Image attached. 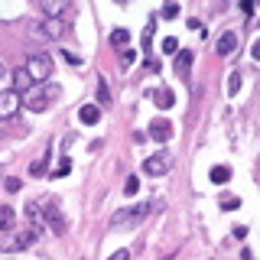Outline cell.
<instances>
[{"label": "cell", "mask_w": 260, "mask_h": 260, "mask_svg": "<svg viewBox=\"0 0 260 260\" xmlns=\"http://www.w3.org/2000/svg\"><path fill=\"white\" fill-rule=\"evenodd\" d=\"M52 98H59V85H32L26 94H23V108H29V111H36V114H43L49 104H52Z\"/></svg>", "instance_id": "cell-1"}, {"label": "cell", "mask_w": 260, "mask_h": 260, "mask_svg": "<svg viewBox=\"0 0 260 260\" xmlns=\"http://www.w3.org/2000/svg\"><path fill=\"white\" fill-rule=\"evenodd\" d=\"M39 231H43V228L32 224V228H23V231L10 234V238H0V250H4V254H16V250H26V247H32V244H36Z\"/></svg>", "instance_id": "cell-2"}, {"label": "cell", "mask_w": 260, "mask_h": 260, "mask_svg": "<svg viewBox=\"0 0 260 260\" xmlns=\"http://www.w3.org/2000/svg\"><path fill=\"white\" fill-rule=\"evenodd\" d=\"M26 72L32 85H46V78L52 75V59L49 55H32V59H26Z\"/></svg>", "instance_id": "cell-3"}, {"label": "cell", "mask_w": 260, "mask_h": 260, "mask_svg": "<svg viewBox=\"0 0 260 260\" xmlns=\"http://www.w3.org/2000/svg\"><path fill=\"white\" fill-rule=\"evenodd\" d=\"M20 108H23V94L16 91V88H4V91H0V120L16 117Z\"/></svg>", "instance_id": "cell-4"}, {"label": "cell", "mask_w": 260, "mask_h": 260, "mask_svg": "<svg viewBox=\"0 0 260 260\" xmlns=\"http://www.w3.org/2000/svg\"><path fill=\"white\" fill-rule=\"evenodd\" d=\"M146 211H150V205H134V208H120L117 215L111 218V224H114V228H124V224H137V221H143V218H146Z\"/></svg>", "instance_id": "cell-5"}, {"label": "cell", "mask_w": 260, "mask_h": 260, "mask_svg": "<svg viewBox=\"0 0 260 260\" xmlns=\"http://www.w3.org/2000/svg\"><path fill=\"white\" fill-rule=\"evenodd\" d=\"M169 169H173V156H169V153H153L150 159H143L146 176H166Z\"/></svg>", "instance_id": "cell-6"}, {"label": "cell", "mask_w": 260, "mask_h": 260, "mask_svg": "<svg viewBox=\"0 0 260 260\" xmlns=\"http://www.w3.org/2000/svg\"><path fill=\"white\" fill-rule=\"evenodd\" d=\"M146 137H153V140H156V143H166L169 137H173V124H169L166 117H153L150 130H146Z\"/></svg>", "instance_id": "cell-7"}, {"label": "cell", "mask_w": 260, "mask_h": 260, "mask_svg": "<svg viewBox=\"0 0 260 260\" xmlns=\"http://www.w3.org/2000/svg\"><path fill=\"white\" fill-rule=\"evenodd\" d=\"M36 29H43V39H62V32H65V20H52V16H46V20L39 23Z\"/></svg>", "instance_id": "cell-8"}, {"label": "cell", "mask_w": 260, "mask_h": 260, "mask_svg": "<svg viewBox=\"0 0 260 260\" xmlns=\"http://www.w3.org/2000/svg\"><path fill=\"white\" fill-rule=\"evenodd\" d=\"M234 49H238V32H234V29H224L221 36H218V52H221V55H231Z\"/></svg>", "instance_id": "cell-9"}, {"label": "cell", "mask_w": 260, "mask_h": 260, "mask_svg": "<svg viewBox=\"0 0 260 260\" xmlns=\"http://www.w3.org/2000/svg\"><path fill=\"white\" fill-rule=\"evenodd\" d=\"M78 120H81V124H88V127H94L98 120H101V108H98V104H85V108L78 111Z\"/></svg>", "instance_id": "cell-10"}, {"label": "cell", "mask_w": 260, "mask_h": 260, "mask_svg": "<svg viewBox=\"0 0 260 260\" xmlns=\"http://www.w3.org/2000/svg\"><path fill=\"white\" fill-rule=\"evenodd\" d=\"M13 85H16V91H20V94H26L29 88H32L29 72H26V69H16V72H13Z\"/></svg>", "instance_id": "cell-11"}, {"label": "cell", "mask_w": 260, "mask_h": 260, "mask_svg": "<svg viewBox=\"0 0 260 260\" xmlns=\"http://www.w3.org/2000/svg\"><path fill=\"white\" fill-rule=\"evenodd\" d=\"M43 10H46V16H52V20H62V13H65V0H46Z\"/></svg>", "instance_id": "cell-12"}, {"label": "cell", "mask_w": 260, "mask_h": 260, "mask_svg": "<svg viewBox=\"0 0 260 260\" xmlns=\"http://www.w3.org/2000/svg\"><path fill=\"white\" fill-rule=\"evenodd\" d=\"M13 224H16V211L7 208V205H0V231H10Z\"/></svg>", "instance_id": "cell-13"}, {"label": "cell", "mask_w": 260, "mask_h": 260, "mask_svg": "<svg viewBox=\"0 0 260 260\" xmlns=\"http://www.w3.org/2000/svg\"><path fill=\"white\" fill-rule=\"evenodd\" d=\"M189 65H192V52H176V72L179 75H185V72H189Z\"/></svg>", "instance_id": "cell-14"}, {"label": "cell", "mask_w": 260, "mask_h": 260, "mask_svg": "<svg viewBox=\"0 0 260 260\" xmlns=\"http://www.w3.org/2000/svg\"><path fill=\"white\" fill-rule=\"evenodd\" d=\"M228 179H231V169H228V166H215V169H211V182H215V185H224Z\"/></svg>", "instance_id": "cell-15"}, {"label": "cell", "mask_w": 260, "mask_h": 260, "mask_svg": "<svg viewBox=\"0 0 260 260\" xmlns=\"http://www.w3.org/2000/svg\"><path fill=\"white\" fill-rule=\"evenodd\" d=\"M46 221L52 224L55 231H62V228H65V221H62V215H59V208H55V205H49V211H46Z\"/></svg>", "instance_id": "cell-16"}, {"label": "cell", "mask_w": 260, "mask_h": 260, "mask_svg": "<svg viewBox=\"0 0 260 260\" xmlns=\"http://www.w3.org/2000/svg\"><path fill=\"white\" fill-rule=\"evenodd\" d=\"M127 43H130V29H114V32H111V46L124 49Z\"/></svg>", "instance_id": "cell-17"}, {"label": "cell", "mask_w": 260, "mask_h": 260, "mask_svg": "<svg viewBox=\"0 0 260 260\" xmlns=\"http://www.w3.org/2000/svg\"><path fill=\"white\" fill-rule=\"evenodd\" d=\"M173 101H176V98H173L169 88H159V91H156V108H173Z\"/></svg>", "instance_id": "cell-18"}, {"label": "cell", "mask_w": 260, "mask_h": 260, "mask_svg": "<svg viewBox=\"0 0 260 260\" xmlns=\"http://www.w3.org/2000/svg\"><path fill=\"white\" fill-rule=\"evenodd\" d=\"M221 208H224V211H238V208H241V199H238V195H228V192H224V195H221Z\"/></svg>", "instance_id": "cell-19"}, {"label": "cell", "mask_w": 260, "mask_h": 260, "mask_svg": "<svg viewBox=\"0 0 260 260\" xmlns=\"http://www.w3.org/2000/svg\"><path fill=\"white\" fill-rule=\"evenodd\" d=\"M137 189H140V179H137V176H127L124 179V195L130 199V195H137Z\"/></svg>", "instance_id": "cell-20"}, {"label": "cell", "mask_w": 260, "mask_h": 260, "mask_svg": "<svg viewBox=\"0 0 260 260\" xmlns=\"http://www.w3.org/2000/svg\"><path fill=\"white\" fill-rule=\"evenodd\" d=\"M46 169H49V159L43 156V159H36V162L29 166V173H32V176H46Z\"/></svg>", "instance_id": "cell-21"}, {"label": "cell", "mask_w": 260, "mask_h": 260, "mask_svg": "<svg viewBox=\"0 0 260 260\" xmlns=\"http://www.w3.org/2000/svg\"><path fill=\"white\" fill-rule=\"evenodd\" d=\"M98 101H101L104 108H108V104H111V91H108V85H104V81H101V85H98Z\"/></svg>", "instance_id": "cell-22"}, {"label": "cell", "mask_w": 260, "mask_h": 260, "mask_svg": "<svg viewBox=\"0 0 260 260\" xmlns=\"http://www.w3.org/2000/svg\"><path fill=\"white\" fill-rule=\"evenodd\" d=\"M162 52H179V39L166 36V39H162Z\"/></svg>", "instance_id": "cell-23"}, {"label": "cell", "mask_w": 260, "mask_h": 260, "mask_svg": "<svg viewBox=\"0 0 260 260\" xmlns=\"http://www.w3.org/2000/svg\"><path fill=\"white\" fill-rule=\"evenodd\" d=\"M69 169H72V159H69V156H65V159L59 162V169H55V173H52V176H55V179H62V176H69Z\"/></svg>", "instance_id": "cell-24"}, {"label": "cell", "mask_w": 260, "mask_h": 260, "mask_svg": "<svg viewBox=\"0 0 260 260\" xmlns=\"http://www.w3.org/2000/svg\"><path fill=\"white\" fill-rule=\"evenodd\" d=\"M228 91H231V94H238V91H241V75H238V72L228 78Z\"/></svg>", "instance_id": "cell-25"}, {"label": "cell", "mask_w": 260, "mask_h": 260, "mask_svg": "<svg viewBox=\"0 0 260 260\" xmlns=\"http://www.w3.org/2000/svg\"><path fill=\"white\" fill-rule=\"evenodd\" d=\"M20 185H23L20 179H16V176H10V179L4 182V189H7V192H20Z\"/></svg>", "instance_id": "cell-26"}, {"label": "cell", "mask_w": 260, "mask_h": 260, "mask_svg": "<svg viewBox=\"0 0 260 260\" xmlns=\"http://www.w3.org/2000/svg\"><path fill=\"white\" fill-rule=\"evenodd\" d=\"M162 16H166V20H173V16H179V4H166V7H162Z\"/></svg>", "instance_id": "cell-27"}, {"label": "cell", "mask_w": 260, "mask_h": 260, "mask_svg": "<svg viewBox=\"0 0 260 260\" xmlns=\"http://www.w3.org/2000/svg\"><path fill=\"white\" fill-rule=\"evenodd\" d=\"M134 62H137V52H134V49H127V52H124V59H120V65H124V69H130Z\"/></svg>", "instance_id": "cell-28"}, {"label": "cell", "mask_w": 260, "mask_h": 260, "mask_svg": "<svg viewBox=\"0 0 260 260\" xmlns=\"http://www.w3.org/2000/svg\"><path fill=\"white\" fill-rule=\"evenodd\" d=\"M65 55V62L69 65H81V55H75V52H62Z\"/></svg>", "instance_id": "cell-29"}, {"label": "cell", "mask_w": 260, "mask_h": 260, "mask_svg": "<svg viewBox=\"0 0 260 260\" xmlns=\"http://www.w3.org/2000/svg\"><path fill=\"white\" fill-rule=\"evenodd\" d=\"M108 260H130V250H114Z\"/></svg>", "instance_id": "cell-30"}, {"label": "cell", "mask_w": 260, "mask_h": 260, "mask_svg": "<svg viewBox=\"0 0 260 260\" xmlns=\"http://www.w3.org/2000/svg\"><path fill=\"white\" fill-rule=\"evenodd\" d=\"M250 59H257V62H260V39H257L254 46H250Z\"/></svg>", "instance_id": "cell-31"}, {"label": "cell", "mask_w": 260, "mask_h": 260, "mask_svg": "<svg viewBox=\"0 0 260 260\" xmlns=\"http://www.w3.org/2000/svg\"><path fill=\"white\" fill-rule=\"evenodd\" d=\"M241 10L244 13H254V0H241Z\"/></svg>", "instance_id": "cell-32"}, {"label": "cell", "mask_w": 260, "mask_h": 260, "mask_svg": "<svg viewBox=\"0 0 260 260\" xmlns=\"http://www.w3.org/2000/svg\"><path fill=\"white\" fill-rule=\"evenodd\" d=\"M241 260H254V254H250V250H244V254H241Z\"/></svg>", "instance_id": "cell-33"}, {"label": "cell", "mask_w": 260, "mask_h": 260, "mask_svg": "<svg viewBox=\"0 0 260 260\" xmlns=\"http://www.w3.org/2000/svg\"><path fill=\"white\" fill-rule=\"evenodd\" d=\"M4 75H7V65H4V62H0V78H4Z\"/></svg>", "instance_id": "cell-34"}]
</instances>
